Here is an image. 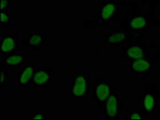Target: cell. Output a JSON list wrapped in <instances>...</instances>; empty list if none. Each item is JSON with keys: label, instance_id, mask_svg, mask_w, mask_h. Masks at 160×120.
<instances>
[{"label": "cell", "instance_id": "6da1fadb", "mask_svg": "<svg viewBox=\"0 0 160 120\" xmlns=\"http://www.w3.org/2000/svg\"><path fill=\"white\" fill-rule=\"evenodd\" d=\"M90 75L80 71L72 77L71 81V96L72 98H87L89 96Z\"/></svg>", "mask_w": 160, "mask_h": 120}, {"label": "cell", "instance_id": "7a4b0ae2", "mask_svg": "<svg viewBox=\"0 0 160 120\" xmlns=\"http://www.w3.org/2000/svg\"><path fill=\"white\" fill-rule=\"evenodd\" d=\"M122 6L114 0L106 1L99 6L97 11V18L102 22H109L115 20L121 14Z\"/></svg>", "mask_w": 160, "mask_h": 120}, {"label": "cell", "instance_id": "3957f363", "mask_svg": "<svg viewBox=\"0 0 160 120\" xmlns=\"http://www.w3.org/2000/svg\"><path fill=\"white\" fill-rule=\"evenodd\" d=\"M122 111V99L113 91L108 100L103 104L102 115L106 119L116 120L120 117Z\"/></svg>", "mask_w": 160, "mask_h": 120}, {"label": "cell", "instance_id": "277c9868", "mask_svg": "<svg viewBox=\"0 0 160 120\" xmlns=\"http://www.w3.org/2000/svg\"><path fill=\"white\" fill-rule=\"evenodd\" d=\"M154 62L151 57H141L129 60L128 69L138 78H146L152 72Z\"/></svg>", "mask_w": 160, "mask_h": 120}, {"label": "cell", "instance_id": "5b68a950", "mask_svg": "<svg viewBox=\"0 0 160 120\" xmlns=\"http://www.w3.org/2000/svg\"><path fill=\"white\" fill-rule=\"evenodd\" d=\"M114 91V87L108 78L98 77L94 85V98L97 103L103 105Z\"/></svg>", "mask_w": 160, "mask_h": 120}, {"label": "cell", "instance_id": "8992f818", "mask_svg": "<svg viewBox=\"0 0 160 120\" xmlns=\"http://www.w3.org/2000/svg\"><path fill=\"white\" fill-rule=\"evenodd\" d=\"M159 100L155 93L151 91L142 92L141 96V106L146 117L155 114L159 108Z\"/></svg>", "mask_w": 160, "mask_h": 120}, {"label": "cell", "instance_id": "52a82bcc", "mask_svg": "<svg viewBox=\"0 0 160 120\" xmlns=\"http://www.w3.org/2000/svg\"><path fill=\"white\" fill-rule=\"evenodd\" d=\"M128 41V33L122 29H116L111 33H106L102 38V45L108 47L125 46Z\"/></svg>", "mask_w": 160, "mask_h": 120}, {"label": "cell", "instance_id": "ba28073f", "mask_svg": "<svg viewBox=\"0 0 160 120\" xmlns=\"http://www.w3.org/2000/svg\"><path fill=\"white\" fill-rule=\"evenodd\" d=\"M51 83V70L38 66L32 80V86L38 90H45Z\"/></svg>", "mask_w": 160, "mask_h": 120}, {"label": "cell", "instance_id": "9c48e42d", "mask_svg": "<svg viewBox=\"0 0 160 120\" xmlns=\"http://www.w3.org/2000/svg\"><path fill=\"white\" fill-rule=\"evenodd\" d=\"M18 38L11 33H2L0 36V51L4 56L10 55L18 52Z\"/></svg>", "mask_w": 160, "mask_h": 120}, {"label": "cell", "instance_id": "30bf717a", "mask_svg": "<svg viewBox=\"0 0 160 120\" xmlns=\"http://www.w3.org/2000/svg\"><path fill=\"white\" fill-rule=\"evenodd\" d=\"M38 66L34 64H27L23 65L20 71L18 73V80H17V87H28L32 84L33 77L35 75Z\"/></svg>", "mask_w": 160, "mask_h": 120}, {"label": "cell", "instance_id": "8fae6325", "mask_svg": "<svg viewBox=\"0 0 160 120\" xmlns=\"http://www.w3.org/2000/svg\"><path fill=\"white\" fill-rule=\"evenodd\" d=\"M148 27V21L142 15H133L128 22V30L135 34L143 33Z\"/></svg>", "mask_w": 160, "mask_h": 120}, {"label": "cell", "instance_id": "7c38bea8", "mask_svg": "<svg viewBox=\"0 0 160 120\" xmlns=\"http://www.w3.org/2000/svg\"><path fill=\"white\" fill-rule=\"evenodd\" d=\"M26 55L21 52H17L15 53L7 56V58L1 59V65L3 67L10 66L15 69H21L25 65Z\"/></svg>", "mask_w": 160, "mask_h": 120}, {"label": "cell", "instance_id": "4fadbf2b", "mask_svg": "<svg viewBox=\"0 0 160 120\" xmlns=\"http://www.w3.org/2000/svg\"><path fill=\"white\" fill-rule=\"evenodd\" d=\"M47 41L45 34L41 33H28L26 34L24 40V46L32 48V49H40L44 46Z\"/></svg>", "mask_w": 160, "mask_h": 120}, {"label": "cell", "instance_id": "5bb4252c", "mask_svg": "<svg viewBox=\"0 0 160 120\" xmlns=\"http://www.w3.org/2000/svg\"><path fill=\"white\" fill-rule=\"evenodd\" d=\"M147 50L142 46H125L122 53V57L125 60H132L145 56Z\"/></svg>", "mask_w": 160, "mask_h": 120}, {"label": "cell", "instance_id": "9a60e30c", "mask_svg": "<svg viewBox=\"0 0 160 120\" xmlns=\"http://www.w3.org/2000/svg\"><path fill=\"white\" fill-rule=\"evenodd\" d=\"M12 25V16L7 11H1V27H11Z\"/></svg>", "mask_w": 160, "mask_h": 120}, {"label": "cell", "instance_id": "2e32d148", "mask_svg": "<svg viewBox=\"0 0 160 120\" xmlns=\"http://www.w3.org/2000/svg\"><path fill=\"white\" fill-rule=\"evenodd\" d=\"M146 118L145 115H144L143 111L142 110H131L128 113V116H127V119L128 120H133V119H141L143 120Z\"/></svg>", "mask_w": 160, "mask_h": 120}, {"label": "cell", "instance_id": "e0dca14e", "mask_svg": "<svg viewBox=\"0 0 160 120\" xmlns=\"http://www.w3.org/2000/svg\"><path fill=\"white\" fill-rule=\"evenodd\" d=\"M30 119H39V120H45L47 119L46 113L43 110L38 109L32 111V113L29 115Z\"/></svg>", "mask_w": 160, "mask_h": 120}, {"label": "cell", "instance_id": "ac0fdd59", "mask_svg": "<svg viewBox=\"0 0 160 120\" xmlns=\"http://www.w3.org/2000/svg\"><path fill=\"white\" fill-rule=\"evenodd\" d=\"M13 0H0L1 11H7L12 7Z\"/></svg>", "mask_w": 160, "mask_h": 120}, {"label": "cell", "instance_id": "d6986e66", "mask_svg": "<svg viewBox=\"0 0 160 120\" xmlns=\"http://www.w3.org/2000/svg\"><path fill=\"white\" fill-rule=\"evenodd\" d=\"M8 80V72L7 70H2L1 72V87H3L5 84H7Z\"/></svg>", "mask_w": 160, "mask_h": 120}, {"label": "cell", "instance_id": "ffe728a7", "mask_svg": "<svg viewBox=\"0 0 160 120\" xmlns=\"http://www.w3.org/2000/svg\"><path fill=\"white\" fill-rule=\"evenodd\" d=\"M131 1H134V2H138V1H141V0H131Z\"/></svg>", "mask_w": 160, "mask_h": 120}]
</instances>
